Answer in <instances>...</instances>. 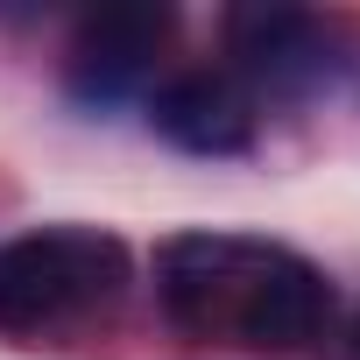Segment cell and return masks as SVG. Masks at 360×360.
Returning a JSON list of instances; mask_svg holds the SVG:
<instances>
[{
	"label": "cell",
	"mask_w": 360,
	"mask_h": 360,
	"mask_svg": "<svg viewBox=\"0 0 360 360\" xmlns=\"http://www.w3.org/2000/svg\"><path fill=\"white\" fill-rule=\"evenodd\" d=\"M155 297L191 339L248 353H304L332 318L325 269L255 233H169L155 248Z\"/></svg>",
	"instance_id": "obj_1"
},
{
	"label": "cell",
	"mask_w": 360,
	"mask_h": 360,
	"mask_svg": "<svg viewBox=\"0 0 360 360\" xmlns=\"http://www.w3.org/2000/svg\"><path fill=\"white\" fill-rule=\"evenodd\" d=\"M127 248L99 226H36L0 240V339L99 318L127 290Z\"/></svg>",
	"instance_id": "obj_2"
},
{
	"label": "cell",
	"mask_w": 360,
	"mask_h": 360,
	"mask_svg": "<svg viewBox=\"0 0 360 360\" xmlns=\"http://www.w3.org/2000/svg\"><path fill=\"white\" fill-rule=\"evenodd\" d=\"M169 8H148V0H120V8H99L78 22L71 36V64H64V85L78 106L106 113L120 106L127 92H141V78L155 71V50L169 43Z\"/></svg>",
	"instance_id": "obj_3"
},
{
	"label": "cell",
	"mask_w": 360,
	"mask_h": 360,
	"mask_svg": "<svg viewBox=\"0 0 360 360\" xmlns=\"http://www.w3.org/2000/svg\"><path fill=\"white\" fill-rule=\"evenodd\" d=\"M226 43H233L240 71L269 92H304L339 71V22H325L311 8H276V0L269 8H233Z\"/></svg>",
	"instance_id": "obj_4"
},
{
	"label": "cell",
	"mask_w": 360,
	"mask_h": 360,
	"mask_svg": "<svg viewBox=\"0 0 360 360\" xmlns=\"http://www.w3.org/2000/svg\"><path fill=\"white\" fill-rule=\"evenodd\" d=\"M148 127L184 155H248L255 148V99L226 71H176L148 92Z\"/></svg>",
	"instance_id": "obj_5"
}]
</instances>
